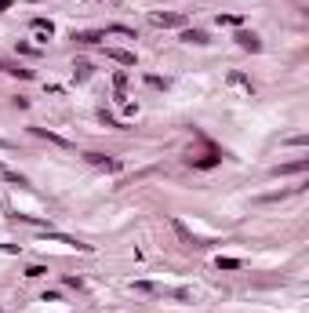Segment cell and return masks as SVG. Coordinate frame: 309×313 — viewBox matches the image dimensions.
<instances>
[{
  "label": "cell",
  "mask_w": 309,
  "mask_h": 313,
  "mask_svg": "<svg viewBox=\"0 0 309 313\" xmlns=\"http://www.w3.org/2000/svg\"><path fill=\"white\" fill-rule=\"evenodd\" d=\"M84 156H87V164H95V168L120 171V161H117V156H106V153H84Z\"/></svg>",
  "instance_id": "1"
},
{
  "label": "cell",
  "mask_w": 309,
  "mask_h": 313,
  "mask_svg": "<svg viewBox=\"0 0 309 313\" xmlns=\"http://www.w3.org/2000/svg\"><path fill=\"white\" fill-rule=\"evenodd\" d=\"M237 44H240L244 51H251V55H258V51H262V40H258L255 33H247V29H240V33H237Z\"/></svg>",
  "instance_id": "2"
},
{
  "label": "cell",
  "mask_w": 309,
  "mask_h": 313,
  "mask_svg": "<svg viewBox=\"0 0 309 313\" xmlns=\"http://www.w3.org/2000/svg\"><path fill=\"white\" fill-rule=\"evenodd\" d=\"M37 138H48V142H55V146H62V149H73V142H66L62 135H55V131H48V128H29Z\"/></svg>",
  "instance_id": "3"
},
{
  "label": "cell",
  "mask_w": 309,
  "mask_h": 313,
  "mask_svg": "<svg viewBox=\"0 0 309 313\" xmlns=\"http://www.w3.org/2000/svg\"><path fill=\"white\" fill-rule=\"evenodd\" d=\"M106 58L120 62V66H135V51H124V48H106Z\"/></svg>",
  "instance_id": "4"
},
{
  "label": "cell",
  "mask_w": 309,
  "mask_h": 313,
  "mask_svg": "<svg viewBox=\"0 0 309 313\" xmlns=\"http://www.w3.org/2000/svg\"><path fill=\"white\" fill-rule=\"evenodd\" d=\"M0 73H11V76H22V81H29V76H33V69H22L19 62H4L0 58Z\"/></svg>",
  "instance_id": "5"
},
{
  "label": "cell",
  "mask_w": 309,
  "mask_h": 313,
  "mask_svg": "<svg viewBox=\"0 0 309 313\" xmlns=\"http://www.w3.org/2000/svg\"><path fill=\"white\" fill-rule=\"evenodd\" d=\"M73 40H76V44H98V40H106V29H91V33H73Z\"/></svg>",
  "instance_id": "6"
},
{
  "label": "cell",
  "mask_w": 309,
  "mask_h": 313,
  "mask_svg": "<svg viewBox=\"0 0 309 313\" xmlns=\"http://www.w3.org/2000/svg\"><path fill=\"white\" fill-rule=\"evenodd\" d=\"M153 26H167V29H171V26H182V19H178V15H164V11H153Z\"/></svg>",
  "instance_id": "7"
},
{
  "label": "cell",
  "mask_w": 309,
  "mask_h": 313,
  "mask_svg": "<svg viewBox=\"0 0 309 313\" xmlns=\"http://www.w3.org/2000/svg\"><path fill=\"white\" fill-rule=\"evenodd\" d=\"M33 29H37V37H40V40H48V37L55 33V26H51V19H33Z\"/></svg>",
  "instance_id": "8"
},
{
  "label": "cell",
  "mask_w": 309,
  "mask_h": 313,
  "mask_svg": "<svg viewBox=\"0 0 309 313\" xmlns=\"http://www.w3.org/2000/svg\"><path fill=\"white\" fill-rule=\"evenodd\" d=\"M305 168H309V161H291V164H280L273 175H291V171H305Z\"/></svg>",
  "instance_id": "9"
},
{
  "label": "cell",
  "mask_w": 309,
  "mask_h": 313,
  "mask_svg": "<svg viewBox=\"0 0 309 313\" xmlns=\"http://www.w3.org/2000/svg\"><path fill=\"white\" fill-rule=\"evenodd\" d=\"M182 40L185 44H208V37L200 33V29H182Z\"/></svg>",
  "instance_id": "10"
},
{
  "label": "cell",
  "mask_w": 309,
  "mask_h": 313,
  "mask_svg": "<svg viewBox=\"0 0 309 313\" xmlns=\"http://www.w3.org/2000/svg\"><path fill=\"white\" fill-rule=\"evenodd\" d=\"M229 84H237V88H244L247 95H251V91H255V88H251V81H244L240 73H229Z\"/></svg>",
  "instance_id": "11"
},
{
  "label": "cell",
  "mask_w": 309,
  "mask_h": 313,
  "mask_svg": "<svg viewBox=\"0 0 309 313\" xmlns=\"http://www.w3.org/2000/svg\"><path fill=\"white\" fill-rule=\"evenodd\" d=\"M73 73H76V81H87V76H91V66H87V62H76Z\"/></svg>",
  "instance_id": "12"
},
{
  "label": "cell",
  "mask_w": 309,
  "mask_h": 313,
  "mask_svg": "<svg viewBox=\"0 0 309 313\" xmlns=\"http://www.w3.org/2000/svg\"><path fill=\"white\" fill-rule=\"evenodd\" d=\"M219 26H244L240 15H219Z\"/></svg>",
  "instance_id": "13"
},
{
  "label": "cell",
  "mask_w": 309,
  "mask_h": 313,
  "mask_svg": "<svg viewBox=\"0 0 309 313\" xmlns=\"http://www.w3.org/2000/svg\"><path fill=\"white\" fill-rule=\"evenodd\" d=\"M113 84H117V95H124V88H128V73H117Z\"/></svg>",
  "instance_id": "14"
},
{
  "label": "cell",
  "mask_w": 309,
  "mask_h": 313,
  "mask_svg": "<svg viewBox=\"0 0 309 313\" xmlns=\"http://www.w3.org/2000/svg\"><path fill=\"white\" fill-rule=\"evenodd\" d=\"M219 270H240V259H219Z\"/></svg>",
  "instance_id": "15"
},
{
  "label": "cell",
  "mask_w": 309,
  "mask_h": 313,
  "mask_svg": "<svg viewBox=\"0 0 309 313\" xmlns=\"http://www.w3.org/2000/svg\"><path fill=\"white\" fill-rule=\"evenodd\" d=\"M44 273H48L44 266H29V270H26V277H33V280H37V277H44Z\"/></svg>",
  "instance_id": "16"
},
{
  "label": "cell",
  "mask_w": 309,
  "mask_h": 313,
  "mask_svg": "<svg viewBox=\"0 0 309 313\" xmlns=\"http://www.w3.org/2000/svg\"><path fill=\"white\" fill-rule=\"evenodd\" d=\"M0 11H8V0H0Z\"/></svg>",
  "instance_id": "17"
},
{
  "label": "cell",
  "mask_w": 309,
  "mask_h": 313,
  "mask_svg": "<svg viewBox=\"0 0 309 313\" xmlns=\"http://www.w3.org/2000/svg\"><path fill=\"white\" fill-rule=\"evenodd\" d=\"M160 4H164V0H160Z\"/></svg>",
  "instance_id": "18"
}]
</instances>
